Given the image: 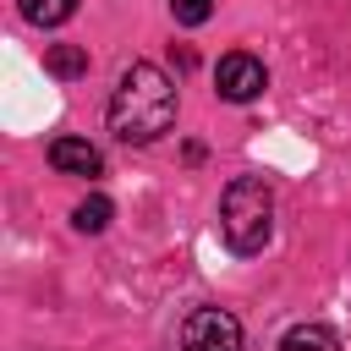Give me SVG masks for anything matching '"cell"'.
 I'll return each mask as SVG.
<instances>
[{
  "label": "cell",
  "instance_id": "cell-4",
  "mask_svg": "<svg viewBox=\"0 0 351 351\" xmlns=\"http://www.w3.org/2000/svg\"><path fill=\"white\" fill-rule=\"evenodd\" d=\"M214 82H219V99H230V104H247V99H258L263 88H269V71H263V60L258 55H225L219 60V71H214Z\"/></svg>",
  "mask_w": 351,
  "mask_h": 351
},
{
  "label": "cell",
  "instance_id": "cell-7",
  "mask_svg": "<svg viewBox=\"0 0 351 351\" xmlns=\"http://www.w3.org/2000/svg\"><path fill=\"white\" fill-rule=\"evenodd\" d=\"M16 5H22V16L33 27H60V22L77 16V0H16Z\"/></svg>",
  "mask_w": 351,
  "mask_h": 351
},
{
  "label": "cell",
  "instance_id": "cell-3",
  "mask_svg": "<svg viewBox=\"0 0 351 351\" xmlns=\"http://www.w3.org/2000/svg\"><path fill=\"white\" fill-rule=\"evenodd\" d=\"M181 351H241V318L225 307H192L181 324Z\"/></svg>",
  "mask_w": 351,
  "mask_h": 351
},
{
  "label": "cell",
  "instance_id": "cell-9",
  "mask_svg": "<svg viewBox=\"0 0 351 351\" xmlns=\"http://www.w3.org/2000/svg\"><path fill=\"white\" fill-rule=\"evenodd\" d=\"M110 214H115V208H110V197H99V192H93V197H82V203L71 208V225H77L82 236H99V230L110 225Z\"/></svg>",
  "mask_w": 351,
  "mask_h": 351
},
{
  "label": "cell",
  "instance_id": "cell-6",
  "mask_svg": "<svg viewBox=\"0 0 351 351\" xmlns=\"http://www.w3.org/2000/svg\"><path fill=\"white\" fill-rule=\"evenodd\" d=\"M280 351H340V340H335V329H324V324H296V329H285Z\"/></svg>",
  "mask_w": 351,
  "mask_h": 351
},
{
  "label": "cell",
  "instance_id": "cell-5",
  "mask_svg": "<svg viewBox=\"0 0 351 351\" xmlns=\"http://www.w3.org/2000/svg\"><path fill=\"white\" fill-rule=\"evenodd\" d=\"M49 165L60 176H99L104 170V159H99V148L88 137H55L49 143Z\"/></svg>",
  "mask_w": 351,
  "mask_h": 351
},
{
  "label": "cell",
  "instance_id": "cell-10",
  "mask_svg": "<svg viewBox=\"0 0 351 351\" xmlns=\"http://www.w3.org/2000/svg\"><path fill=\"white\" fill-rule=\"evenodd\" d=\"M170 16H176L181 27H203V22L214 16V0H170Z\"/></svg>",
  "mask_w": 351,
  "mask_h": 351
},
{
  "label": "cell",
  "instance_id": "cell-8",
  "mask_svg": "<svg viewBox=\"0 0 351 351\" xmlns=\"http://www.w3.org/2000/svg\"><path fill=\"white\" fill-rule=\"evenodd\" d=\"M44 66H49L55 77H82V71H88V49H82V44H49V49H44Z\"/></svg>",
  "mask_w": 351,
  "mask_h": 351
},
{
  "label": "cell",
  "instance_id": "cell-2",
  "mask_svg": "<svg viewBox=\"0 0 351 351\" xmlns=\"http://www.w3.org/2000/svg\"><path fill=\"white\" fill-rule=\"evenodd\" d=\"M219 230L230 252H263L274 236V192L263 176H236L219 197Z\"/></svg>",
  "mask_w": 351,
  "mask_h": 351
},
{
  "label": "cell",
  "instance_id": "cell-1",
  "mask_svg": "<svg viewBox=\"0 0 351 351\" xmlns=\"http://www.w3.org/2000/svg\"><path fill=\"white\" fill-rule=\"evenodd\" d=\"M176 126V82L154 60H132L110 93V132L132 148L165 137Z\"/></svg>",
  "mask_w": 351,
  "mask_h": 351
}]
</instances>
